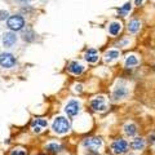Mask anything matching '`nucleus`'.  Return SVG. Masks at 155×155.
Returning a JSON list of instances; mask_svg holds the SVG:
<instances>
[{
  "instance_id": "nucleus-1",
  "label": "nucleus",
  "mask_w": 155,
  "mask_h": 155,
  "mask_svg": "<svg viewBox=\"0 0 155 155\" xmlns=\"http://www.w3.org/2000/svg\"><path fill=\"white\" fill-rule=\"evenodd\" d=\"M52 128L56 133L64 134V133L70 130V123L66 118H64V116H57V118L54 119V122H53V124H52Z\"/></svg>"
},
{
  "instance_id": "nucleus-2",
  "label": "nucleus",
  "mask_w": 155,
  "mask_h": 155,
  "mask_svg": "<svg viewBox=\"0 0 155 155\" xmlns=\"http://www.w3.org/2000/svg\"><path fill=\"white\" fill-rule=\"evenodd\" d=\"M83 146L85 149H88V151L92 155H98V149L102 146V140L100 137H92V138H87L84 140Z\"/></svg>"
},
{
  "instance_id": "nucleus-3",
  "label": "nucleus",
  "mask_w": 155,
  "mask_h": 155,
  "mask_svg": "<svg viewBox=\"0 0 155 155\" xmlns=\"http://www.w3.org/2000/svg\"><path fill=\"white\" fill-rule=\"evenodd\" d=\"M129 94V88L128 85L124 83V81H119L116 87L113 91V100L114 101H120V100H124L127 98Z\"/></svg>"
},
{
  "instance_id": "nucleus-4",
  "label": "nucleus",
  "mask_w": 155,
  "mask_h": 155,
  "mask_svg": "<svg viewBox=\"0 0 155 155\" xmlns=\"http://www.w3.org/2000/svg\"><path fill=\"white\" fill-rule=\"evenodd\" d=\"M7 25L12 31H19V30H22L23 26H25V19H23L21 16H12V17L8 18Z\"/></svg>"
},
{
  "instance_id": "nucleus-5",
  "label": "nucleus",
  "mask_w": 155,
  "mask_h": 155,
  "mask_svg": "<svg viewBox=\"0 0 155 155\" xmlns=\"http://www.w3.org/2000/svg\"><path fill=\"white\" fill-rule=\"evenodd\" d=\"M128 146L129 145L125 140L119 138V140H115V141L111 143V150H113V153L116 154V155H122L124 153H127Z\"/></svg>"
},
{
  "instance_id": "nucleus-6",
  "label": "nucleus",
  "mask_w": 155,
  "mask_h": 155,
  "mask_svg": "<svg viewBox=\"0 0 155 155\" xmlns=\"http://www.w3.org/2000/svg\"><path fill=\"white\" fill-rule=\"evenodd\" d=\"M91 106L94 111H105L107 109V105H106V98L104 96H97L93 100L91 101Z\"/></svg>"
},
{
  "instance_id": "nucleus-7",
  "label": "nucleus",
  "mask_w": 155,
  "mask_h": 155,
  "mask_svg": "<svg viewBox=\"0 0 155 155\" xmlns=\"http://www.w3.org/2000/svg\"><path fill=\"white\" fill-rule=\"evenodd\" d=\"M65 111L69 116H75V115L79 114V111H80V104L75 100H71L70 102H67Z\"/></svg>"
},
{
  "instance_id": "nucleus-8",
  "label": "nucleus",
  "mask_w": 155,
  "mask_h": 155,
  "mask_svg": "<svg viewBox=\"0 0 155 155\" xmlns=\"http://www.w3.org/2000/svg\"><path fill=\"white\" fill-rule=\"evenodd\" d=\"M14 64H16V58H14L13 54H11V53H3V54H0V65L3 67L9 69V67L14 66Z\"/></svg>"
},
{
  "instance_id": "nucleus-9",
  "label": "nucleus",
  "mask_w": 155,
  "mask_h": 155,
  "mask_svg": "<svg viewBox=\"0 0 155 155\" xmlns=\"http://www.w3.org/2000/svg\"><path fill=\"white\" fill-rule=\"evenodd\" d=\"M16 41H17V36L14 32H5V35L3 36V44L7 48H11Z\"/></svg>"
},
{
  "instance_id": "nucleus-10",
  "label": "nucleus",
  "mask_w": 155,
  "mask_h": 155,
  "mask_svg": "<svg viewBox=\"0 0 155 155\" xmlns=\"http://www.w3.org/2000/svg\"><path fill=\"white\" fill-rule=\"evenodd\" d=\"M84 58H85L87 62H89V64H96V62L98 61V52L96 49H88L85 52Z\"/></svg>"
},
{
  "instance_id": "nucleus-11",
  "label": "nucleus",
  "mask_w": 155,
  "mask_h": 155,
  "mask_svg": "<svg viewBox=\"0 0 155 155\" xmlns=\"http://www.w3.org/2000/svg\"><path fill=\"white\" fill-rule=\"evenodd\" d=\"M107 30H109V34L110 35H118V34L122 31V23L118 22V21H113V22H110L109 23V27H107Z\"/></svg>"
},
{
  "instance_id": "nucleus-12",
  "label": "nucleus",
  "mask_w": 155,
  "mask_h": 155,
  "mask_svg": "<svg viewBox=\"0 0 155 155\" xmlns=\"http://www.w3.org/2000/svg\"><path fill=\"white\" fill-rule=\"evenodd\" d=\"M69 71L71 72V74H74V75H80L81 72L84 71V66L81 64H79V62L74 61V62H71V64L69 65Z\"/></svg>"
},
{
  "instance_id": "nucleus-13",
  "label": "nucleus",
  "mask_w": 155,
  "mask_h": 155,
  "mask_svg": "<svg viewBox=\"0 0 155 155\" xmlns=\"http://www.w3.org/2000/svg\"><path fill=\"white\" fill-rule=\"evenodd\" d=\"M47 125H48V122L45 119H35L32 122V129H34V132L39 133V132H41V129L45 128Z\"/></svg>"
},
{
  "instance_id": "nucleus-14",
  "label": "nucleus",
  "mask_w": 155,
  "mask_h": 155,
  "mask_svg": "<svg viewBox=\"0 0 155 155\" xmlns=\"http://www.w3.org/2000/svg\"><path fill=\"white\" fill-rule=\"evenodd\" d=\"M120 56V52L116 51V49H110L105 53V61L107 62V64H110V62H113L115 60H118Z\"/></svg>"
},
{
  "instance_id": "nucleus-15",
  "label": "nucleus",
  "mask_w": 155,
  "mask_h": 155,
  "mask_svg": "<svg viewBox=\"0 0 155 155\" xmlns=\"http://www.w3.org/2000/svg\"><path fill=\"white\" fill-rule=\"evenodd\" d=\"M130 147L136 151H140V150H143L145 147V140L141 138V137H136L132 140V142H130Z\"/></svg>"
},
{
  "instance_id": "nucleus-16",
  "label": "nucleus",
  "mask_w": 155,
  "mask_h": 155,
  "mask_svg": "<svg viewBox=\"0 0 155 155\" xmlns=\"http://www.w3.org/2000/svg\"><path fill=\"white\" fill-rule=\"evenodd\" d=\"M138 64H140V60H138V57L136 54L127 56V58H125V61H124L125 67H134V66H137Z\"/></svg>"
},
{
  "instance_id": "nucleus-17",
  "label": "nucleus",
  "mask_w": 155,
  "mask_h": 155,
  "mask_svg": "<svg viewBox=\"0 0 155 155\" xmlns=\"http://www.w3.org/2000/svg\"><path fill=\"white\" fill-rule=\"evenodd\" d=\"M124 133L128 136V137H134L136 133H137V125L133 123H127L124 125Z\"/></svg>"
},
{
  "instance_id": "nucleus-18",
  "label": "nucleus",
  "mask_w": 155,
  "mask_h": 155,
  "mask_svg": "<svg viewBox=\"0 0 155 155\" xmlns=\"http://www.w3.org/2000/svg\"><path fill=\"white\" fill-rule=\"evenodd\" d=\"M140 28H141V22H140L138 19H132V21H129L128 31L130 34H137L140 31Z\"/></svg>"
},
{
  "instance_id": "nucleus-19",
  "label": "nucleus",
  "mask_w": 155,
  "mask_h": 155,
  "mask_svg": "<svg viewBox=\"0 0 155 155\" xmlns=\"http://www.w3.org/2000/svg\"><path fill=\"white\" fill-rule=\"evenodd\" d=\"M130 9H132V5H130V3H125L122 8L118 9V13L120 14V16L125 17V16H127V14L130 12Z\"/></svg>"
},
{
  "instance_id": "nucleus-20",
  "label": "nucleus",
  "mask_w": 155,
  "mask_h": 155,
  "mask_svg": "<svg viewBox=\"0 0 155 155\" xmlns=\"http://www.w3.org/2000/svg\"><path fill=\"white\" fill-rule=\"evenodd\" d=\"M47 150L48 151H51V153H53V154H56V153H58L61 150V146L60 145H57V143H49L47 146Z\"/></svg>"
},
{
  "instance_id": "nucleus-21",
  "label": "nucleus",
  "mask_w": 155,
  "mask_h": 155,
  "mask_svg": "<svg viewBox=\"0 0 155 155\" xmlns=\"http://www.w3.org/2000/svg\"><path fill=\"white\" fill-rule=\"evenodd\" d=\"M8 18V12L5 11H0V21H4V19Z\"/></svg>"
},
{
  "instance_id": "nucleus-22",
  "label": "nucleus",
  "mask_w": 155,
  "mask_h": 155,
  "mask_svg": "<svg viewBox=\"0 0 155 155\" xmlns=\"http://www.w3.org/2000/svg\"><path fill=\"white\" fill-rule=\"evenodd\" d=\"M11 155H26V151H23V150H13Z\"/></svg>"
},
{
  "instance_id": "nucleus-23",
  "label": "nucleus",
  "mask_w": 155,
  "mask_h": 155,
  "mask_svg": "<svg viewBox=\"0 0 155 155\" xmlns=\"http://www.w3.org/2000/svg\"><path fill=\"white\" fill-rule=\"evenodd\" d=\"M149 142L151 145H155V134H150L149 136Z\"/></svg>"
},
{
  "instance_id": "nucleus-24",
  "label": "nucleus",
  "mask_w": 155,
  "mask_h": 155,
  "mask_svg": "<svg viewBox=\"0 0 155 155\" xmlns=\"http://www.w3.org/2000/svg\"><path fill=\"white\" fill-rule=\"evenodd\" d=\"M142 3H143V0H134V4H136L137 7H140Z\"/></svg>"
},
{
  "instance_id": "nucleus-25",
  "label": "nucleus",
  "mask_w": 155,
  "mask_h": 155,
  "mask_svg": "<svg viewBox=\"0 0 155 155\" xmlns=\"http://www.w3.org/2000/svg\"><path fill=\"white\" fill-rule=\"evenodd\" d=\"M75 91H76V92H81V85H80V84L76 85V87H75Z\"/></svg>"
},
{
  "instance_id": "nucleus-26",
  "label": "nucleus",
  "mask_w": 155,
  "mask_h": 155,
  "mask_svg": "<svg viewBox=\"0 0 155 155\" xmlns=\"http://www.w3.org/2000/svg\"><path fill=\"white\" fill-rule=\"evenodd\" d=\"M18 2H21V3H26V2H28V0H18Z\"/></svg>"
},
{
  "instance_id": "nucleus-27",
  "label": "nucleus",
  "mask_w": 155,
  "mask_h": 155,
  "mask_svg": "<svg viewBox=\"0 0 155 155\" xmlns=\"http://www.w3.org/2000/svg\"><path fill=\"white\" fill-rule=\"evenodd\" d=\"M129 155H134V154H129Z\"/></svg>"
}]
</instances>
